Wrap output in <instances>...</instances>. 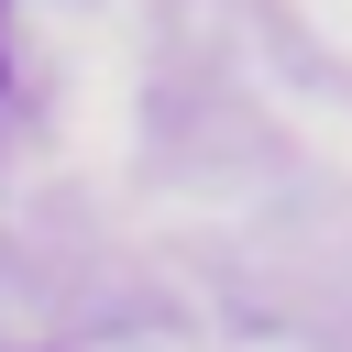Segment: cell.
I'll use <instances>...</instances> for the list:
<instances>
[]
</instances>
